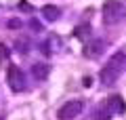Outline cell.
I'll list each match as a JSON object with an SVG mask.
<instances>
[{
  "instance_id": "ba28073f",
  "label": "cell",
  "mask_w": 126,
  "mask_h": 120,
  "mask_svg": "<svg viewBox=\"0 0 126 120\" xmlns=\"http://www.w3.org/2000/svg\"><path fill=\"white\" fill-rule=\"evenodd\" d=\"M42 15H44L48 21H55V19H59V6H55V4L42 6Z\"/></svg>"
},
{
  "instance_id": "30bf717a",
  "label": "cell",
  "mask_w": 126,
  "mask_h": 120,
  "mask_svg": "<svg viewBox=\"0 0 126 120\" xmlns=\"http://www.w3.org/2000/svg\"><path fill=\"white\" fill-rule=\"evenodd\" d=\"M107 114H109L107 110H105V112H103V110H97V114H94V120H109V116H107Z\"/></svg>"
},
{
  "instance_id": "5b68a950",
  "label": "cell",
  "mask_w": 126,
  "mask_h": 120,
  "mask_svg": "<svg viewBox=\"0 0 126 120\" xmlns=\"http://www.w3.org/2000/svg\"><path fill=\"white\" fill-rule=\"evenodd\" d=\"M107 112L109 114H124L126 112V101L122 99V95H111L107 99Z\"/></svg>"
},
{
  "instance_id": "52a82bcc",
  "label": "cell",
  "mask_w": 126,
  "mask_h": 120,
  "mask_svg": "<svg viewBox=\"0 0 126 120\" xmlns=\"http://www.w3.org/2000/svg\"><path fill=\"white\" fill-rule=\"evenodd\" d=\"M50 74V65H46V63H34L32 65V76L36 80H46Z\"/></svg>"
},
{
  "instance_id": "6da1fadb",
  "label": "cell",
  "mask_w": 126,
  "mask_h": 120,
  "mask_svg": "<svg viewBox=\"0 0 126 120\" xmlns=\"http://www.w3.org/2000/svg\"><path fill=\"white\" fill-rule=\"evenodd\" d=\"M101 13H103L101 17H103L105 25H113V23H118L124 17V4H122L120 0H105Z\"/></svg>"
},
{
  "instance_id": "3957f363",
  "label": "cell",
  "mask_w": 126,
  "mask_h": 120,
  "mask_svg": "<svg viewBox=\"0 0 126 120\" xmlns=\"http://www.w3.org/2000/svg\"><path fill=\"white\" fill-rule=\"evenodd\" d=\"M6 82H9L11 91L13 93H19V91L25 89V78H23V72L19 70L17 65H11L9 72H6Z\"/></svg>"
},
{
  "instance_id": "8992f818",
  "label": "cell",
  "mask_w": 126,
  "mask_h": 120,
  "mask_svg": "<svg viewBox=\"0 0 126 120\" xmlns=\"http://www.w3.org/2000/svg\"><path fill=\"white\" fill-rule=\"evenodd\" d=\"M103 51H105V42H103V40H93L90 44H86V49H84V57L94 59V57H99Z\"/></svg>"
},
{
  "instance_id": "5bb4252c",
  "label": "cell",
  "mask_w": 126,
  "mask_h": 120,
  "mask_svg": "<svg viewBox=\"0 0 126 120\" xmlns=\"http://www.w3.org/2000/svg\"><path fill=\"white\" fill-rule=\"evenodd\" d=\"M11 27H21V21H17V19H13V21H9Z\"/></svg>"
},
{
  "instance_id": "7a4b0ae2",
  "label": "cell",
  "mask_w": 126,
  "mask_h": 120,
  "mask_svg": "<svg viewBox=\"0 0 126 120\" xmlns=\"http://www.w3.org/2000/svg\"><path fill=\"white\" fill-rule=\"evenodd\" d=\"M82 110H84V103H82L80 99H72V101H67L57 112V118L59 120H76L78 116L82 114Z\"/></svg>"
},
{
  "instance_id": "8fae6325",
  "label": "cell",
  "mask_w": 126,
  "mask_h": 120,
  "mask_svg": "<svg viewBox=\"0 0 126 120\" xmlns=\"http://www.w3.org/2000/svg\"><path fill=\"white\" fill-rule=\"evenodd\" d=\"M30 27H32V30H36V32H40V30H42V23L36 21V19H32V21H30Z\"/></svg>"
},
{
  "instance_id": "4fadbf2b",
  "label": "cell",
  "mask_w": 126,
  "mask_h": 120,
  "mask_svg": "<svg viewBox=\"0 0 126 120\" xmlns=\"http://www.w3.org/2000/svg\"><path fill=\"white\" fill-rule=\"evenodd\" d=\"M82 84H84V86H86V89H88V86H90V84H93V78H90V76H86V78H84V80H82Z\"/></svg>"
},
{
  "instance_id": "277c9868",
  "label": "cell",
  "mask_w": 126,
  "mask_h": 120,
  "mask_svg": "<svg viewBox=\"0 0 126 120\" xmlns=\"http://www.w3.org/2000/svg\"><path fill=\"white\" fill-rule=\"evenodd\" d=\"M118 76H120V70L118 67H113L111 63H107V65H103V70H101V74H99V78H101V82L103 84H113L118 80Z\"/></svg>"
},
{
  "instance_id": "9c48e42d",
  "label": "cell",
  "mask_w": 126,
  "mask_h": 120,
  "mask_svg": "<svg viewBox=\"0 0 126 120\" xmlns=\"http://www.w3.org/2000/svg\"><path fill=\"white\" fill-rule=\"evenodd\" d=\"M17 51L21 55H25L27 51H30V44H27V40H17Z\"/></svg>"
},
{
  "instance_id": "7c38bea8",
  "label": "cell",
  "mask_w": 126,
  "mask_h": 120,
  "mask_svg": "<svg viewBox=\"0 0 126 120\" xmlns=\"http://www.w3.org/2000/svg\"><path fill=\"white\" fill-rule=\"evenodd\" d=\"M19 9H21V11H27V13H30V11H32V6L27 4V2H19Z\"/></svg>"
},
{
  "instance_id": "9a60e30c",
  "label": "cell",
  "mask_w": 126,
  "mask_h": 120,
  "mask_svg": "<svg viewBox=\"0 0 126 120\" xmlns=\"http://www.w3.org/2000/svg\"><path fill=\"white\" fill-rule=\"evenodd\" d=\"M0 120H4V116H2V114H0Z\"/></svg>"
}]
</instances>
